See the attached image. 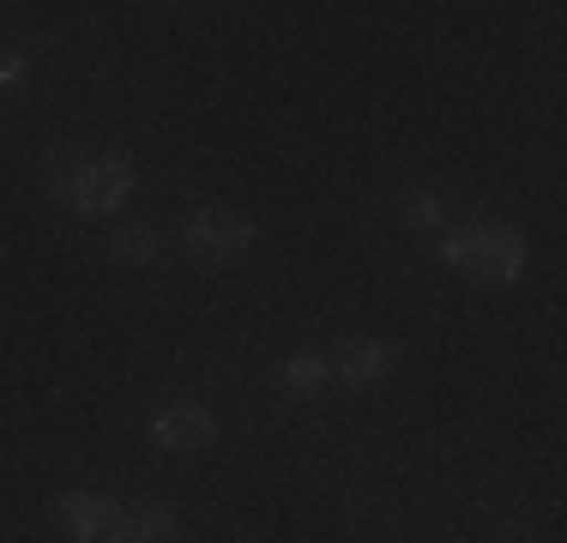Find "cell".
I'll use <instances>...</instances> for the list:
<instances>
[{"label": "cell", "mask_w": 567, "mask_h": 543, "mask_svg": "<svg viewBox=\"0 0 567 543\" xmlns=\"http://www.w3.org/2000/svg\"><path fill=\"white\" fill-rule=\"evenodd\" d=\"M441 260L477 284H513L525 272V236L513 224H458L441 242Z\"/></svg>", "instance_id": "cell-1"}, {"label": "cell", "mask_w": 567, "mask_h": 543, "mask_svg": "<svg viewBox=\"0 0 567 543\" xmlns=\"http://www.w3.org/2000/svg\"><path fill=\"white\" fill-rule=\"evenodd\" d=\"M399 362V350L386 345V338H344V345L327 350V369L344 380V387H374V380H386Z\"/></svg>", "instance_id": "cell-5"}, {"label": "cell", "mask_w": 567, "mask_h": 543, "mask_svg": "<svg viewBox=\"0 0 567 543\" xmlns=\"http://www.w3.org/2000/svg\"><path fill=\"white\" fill-rule=\"evenodd\" d=\"M441 217H447V199H441V194H429V187L404 194V224H411V229H435Z\"/></svg>", "instance_id": "cell-10"}, {"label": "cell", "mask_w": 567, "mask_h": 543, "mask_svg": "<svg viewBox=\"0 0 567 543\" xmlns=\"http://www.w3.org/2000/svg\"><path fill=\"white\" fill-rule=\"evenodd\" d=\"M152 441L169 447V453H199V447L218 441V417L206 411V404H169V411L152 417Z\"/></svg>", "instance_id": "cell-6"}, {"label": "cell", "mask_w": 567, "mask_h": 543, "mask_svg": "<svg viewBox=\"0 0 567 543\" xmlns=\"http://www.w3.org/2000/svg\"><path fill=\"white\" fill-rule=\"evenodd\" d=\"M127 532H133V543H175L182 537V520L169 508H140V513H127Z\"/></svg>", "instance_id": "cell-9"}, {"label": "cell", "mask_w": 567, "mask_h": 543, "mask_svg": "<svg viewBox=\"0 0 567 543\" xmlns=\"http://www.w3.org/2000/svg\"><path fill=\"white\" fill-rule=\"evenodd\" d=\"M332 380V369H327V350H302V357H290L278 369V387L290 392V399H315L320 387Z\"/></svg>", "instance_id": "cell-8"}, {"label": "cell", "mask_w": 567, "mask_h": 543, "mask_svg": "<svg viewBox=\"0 0 567 543\" xmlns=\"http://www.w3.org/2000/svg\"><path fill=\"white\" fill-rule=\"evenodd\" d=\"M49 194H55L73 217H103V212H115L121 199L133 194V163L121 157V152L73 157V163H61V170H55Z\"/></svg>", "instance_id": "cell-2"}, {"label": "cell", "mask_w": 567, "mask_h": 543, "mask_svg": "<svg viewBox=\"0 0 567 543\" xmlns=\"http://www.w3.org/2000/svg\"><path fill=\"white\" fill-rule=\"evenodd\" d=\"M61 525L79 543H133L127 532V508H115L110 495H91V489H73L61 495Z\"/></svg>", "instance_id": "cell-4"}, {"label": "cell", "mask_w": 567, "mask_h": 543, "mask_svg": "<svg viewBox=\"0 0 567 543\" xmlns=\"http://www.w3.org/2000/svg\"><path fill=\"white\" fill-rule=\"evenodd\" d=\"M24 73H31V61H24V54H0V91H12Z\"/></svg>", "instance_id": "cell-11"}, {"label": "cell", "mask_w": 567, "mask_h": 543, "mask_svg": "<svg viewBox=\"0 0 567 543\" xmlns=\"http://www.w3.org/2000/svg\"><path fill=\"white\" fill-rule=\"evenodd\" d=\"M187 248H194L199 260H212V266L241 260V254L254 248V224L241 212H229V206H199L194 217H187Z\"/></svg>", "instance_id": "cell-3"}, {"label": "cell", "mask_w": 567, "mask_h": 543, "mask_svg": "<svg viewBox=\"0 0 567 543\" xmlns=\"http://www.w3.org/2000/svg\"><path fill=\"white\" fill-rule=\"evenodd\" d=\"M110 254L121 266H157L164 260V229H152V224H121L115 236H110Z\"/></svg>", "instance_id": "cell-7"}]
</instances>
